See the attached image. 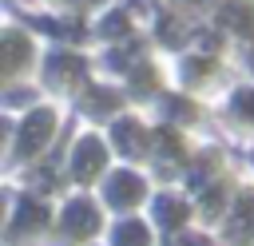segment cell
<instances>
[{
	"label": "cell",
	"instance_id": "cell-5",
	"mask_svg": "<svg viewBox=\"0 0 254 246\" xmlns=\"http://www.w3.org/2000/svg\"><path fill=\"white\" fill-rule=\"evenodd\" d=\"M115 198H139V183L131 179V175H119V183H115Z\"/></svg>",
	"mask_w": 254,
	"mask_h": 246
},
{
	"label": "cell",
	"instance_id": "cell-6",
	"mask_svg": "<svg viewBox=\"0 0 254 246\" xmlns=\"http://www.w3.org/2000/svg\"><path fill=\"white\" fill-rule=\"evenodd\" d=\"M119 32H127V16L123 12H111L107 24H103V36H119Z\"/></svg>",
	"mask_w": 254,
	"mask_h": 246
},
{
	"label": "cell",
	"instance_id": "cell-1",
	"mask_svg": "<svg viewBox=\"0 0 254 246\" xmlns=\"http://www.w3.org/2000/svg\"><path fill=\"white\" fill-rule=\"evenodd\" d=\"M222 24L234 28V32H246L254 24V8L242 4V0H230V4H222Z\"/></svg>",
	"mask_w": 254,
	"mask_h": 246
},
{
	"label": "cell",
	"instance_id": "cell-4",
	"mask_svg": "<svg viewBox=\"0 0 254 246\" xmlns=\"http://www.w3.org/2000/svg\"><path fill=\"white\" fill-rule=\"evenodd\" d=\"M99 163H103V151H99V143H83V151H79V175L87 179L91 171H99Z\"/></svg>",
	"mask_w": 254,
	"mask_h": 246
},
{
	"label": "cell",
	"instance_id": "cell-3",
	"mask_svg": "<svg viewBox=\"0 0 254 246\" xmlns=\"http://www.w3.org/2000/svg\"><path fill=\"white\" fill-rule=\"evenodd\" d=\"M24 48H28V44H24L20 32H8V36H4V71H16V67H20Z\"/></svg>",
	"mask_w": 254,
	"mask_h": 246
},
{
	"label": "cell",
	"instance_id": "cell-2",
	"mask_svg": "<svg viewBox=\"0 0 254 246\" xmlns=\"http://www.w3.org/2000/svg\"><path fill=\"white\" fill-rule=\"evenodd\" d=\"M48 131H52V115H48V111H36V115L28 119V127H24V151H36Z\"/></svg>",
	"mask_w": 254,
	"mask_h": 246
},
{
	"label": "cell",
	"instance_id": "cell-9",
	"mask_svg": "<svg viewBox=\"0 0 254 246\" xmlns=\"http://www.w3.org/2000/svg\"><path fill=\"white\" fill-rule=\"evenodd\" d=\"M250 63H254V48H250Z\"/></svg>",
	"mask_w": 254,
	"mask_h": 246
},
{
	"label": "cell",
	"instance_id": "cell-8",
	"mask_svg": "<svg viewBox=\"0 0 254 246\" xmlns=\"http://www.w3.org/2000/svg\"><path fill=\"white\" fill-rule=\"evenodd\" d=\"M238 107L246 111V119H254V91H242L238 95Z\"/></svg>",
	"mask_w": 254,
	"mask_h": 246
},
{
	"label": "cell",
	"instance_id": "cell-7",
	"mask_svg": "<svg viewBox=\"0 0 254 246\" xmlns=\"http://www.w3.org/2000/svg\"><path fill=\"white\" fill-rule=\"evenodd\" d=\"M119 246H143V230L139 226H123L119 230Z\"/></svg>",
	"mask_w": 254,
	"mask_h": 246
}]
</instances>
